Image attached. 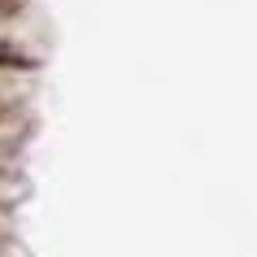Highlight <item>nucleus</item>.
<instances>
[{"mask_svg":"<svg viewBox=\"0 0 257 257\" xmlns=\"http://www.w3.org/2000/svg\"><path fill=\"white\" fill-rule=\"evenodd\" d=\"M31 61H0V100H27Z\"/></svg>","mask_w":257,"mask_h":257,"instance_id":"f03ea898","label":"nucleus"},{"mask_svg":"<svg viewBox=\"0 0 257 257\" xmlns=\"http://www.w3.org/2000/svg\"><path fill=\"white\" fill-rule=\"evenodd\" d=\"M0 61H27L22 0H0Z\"/></svg>","mask_w":257,"mask_h":257,"instance_id":"f257e3e1","label":"nucleus"},{"mask_svg":"<svg viewBox=\"0 0 257 257\" xmlns=\"http://www.w3.org/2000/svg\"><path fill=\"white\" fill-rule=\"evenodd\" d=\"M0 227H5V214H0Z\"/></svg>","mask_w":257,"mask_h":257,"instance_id":"7ed1b4c3","label":"nucleus"}]
</instances>
